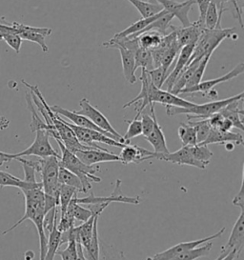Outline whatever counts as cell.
<instances>
[{
    "mask_svg": "<svg viewBox=\"0 0 244 260\" xmlns=\"http://www.w3.org/2000/svg\"><path fill=\"white\" fill-rule=\"evenodd\" d=\"M10 125V120L0 115V131L6 130Z\"/></svg>",
    "mask_w": 244,
    "mask_h": 260,
    "instance_id": "f5cc1de1",
    "label": "cell"
},
{
    "mask_svg": "<svg viewBox=\"0 0 244 260\" xmlns=\"http://www.w3.org/2000/svg\"><path fill=\"white\" fill-rule=\"evenodd\" d=\"M26 102H27V107L30 110L32 114V122H30V131L33 133H36L38 130H45L48 132L50 130L48 125L46 124L45 121L39 117L38 112L36 110V106L34 104V101L32 100L30 93H26Z\"/></svg>",
    "mask_w": 244,
    "mask_h": 260,
    "instance_id": "d6a6232c",
    "label": "cell"
},
{
    "mask_svg": "<svg viewBox=\"0 0 244 260\" xmlns=\"http://www.w3.org/2000/svg\"><path fill=\"white\" fill-rule=\"evenodd\" d=\"M177 133L183 146H195L198 144L197 134H196L195 128L189 125L188 123L187 124L180 123Z\"/></svg>",
    "mask_w": 244,
    "mask_h": 260,
    "instance_id": "f35d334b",
    "label": "cell"
},
{
    "mask_svg": "<svg viewBox=\"0 0 244 260\" xmlns=\"http://www.w3.org/2000/svg\"><path fill=\"white\" fill-rule=\"evenodd\" d=\"M2 39H4V41L7 43L8 45L15 50L16 54H18L20 53V49L22 45V39L19 38V36L15 35V34L8 32V34H3Z\"/></svg>",
    "mask_w": 244,
    "mask_h": 260,
    "instance_id": "7dc6e473",
    "label": "cell"
},
{
    "mask_svg": "<svg viewBox=\"0 0 244 260\" xmlns=\"http://www.w3.org/2000/svg\"><path fill=\"white\" fill-rule=\"evenodd\" d=\"M232 142L235 145H242L243 144V136L238 133L230 132H221L219 130L211 129L209 136L205 140L198 145H210V144H225Z\"/></svg>",
    "mask_w": 244,
    "mask_h": 260,
    "instance_id": "44dd1931",
    "label": "cell"
},
{
    "mask_svg": "<svg viewBox=\"0 0 244 260\" xmlns=\"http://www.w3.org/2000/svg\"><path fill=\"white\" fill-rule=\"evenodd\" d=\"M129 124L126 134L123 136V139L126 142V144H130L131 139L137 138L142 135V127L141 121L138 118H134L132 121H126Z\"/></svg>",
    "mask_w": 244,
    "mask_h": 260,
    "instance_id": "ee69618b",
    "label": "cell"
},
{
    "mask_svg": "<svg viewBox=\"0 0 244 260\" xmlns=\"http://www.w3.org/2000/svg\"><path fill=\"white\" fill-rule=\"evenodd\" d=\"M236 257V251H230V252L223 257V258H221V260H235Z\"/></svg>",
    "mask_w": 244,
    "mask_h": 260,
    "instance_id": "db71d44e",
    "label": "cell"
},
{
    "mask_svg": "<svg viewBox=\"0 0 244 260\" xmlns=\"http://www.w3.org/2000/svg\"><path fill=\"white\" fill-rule=\"evenodd\" d=\"M173 18H174V16H173L172 14L166 12L163 16H160V18H158L156 21H154V22L150 24L149 26H147L144 30L141 31L140 34L144 32V31H155L160 32L162 36H166V35L169 34V31H168L169 30L171 31V29H170L171 24L170 23H171V21L173 20ZM140 34H139V35H140ZM139 35H138V36H139Z\"/></svg>",
    "mask_w": 244,
    "mask_h": 260,
    "instance_id": "1f68e13d",
    "label": "cell"
},
{
    "mask_svg": "<svg viewBox=\"0 0 244 260\" xmlns=\"http://www.w3.org/2000/svg\"><path fill=\"white\" fill-rule=\"evenodd\" d=\"M213 248V242L209 241L204 244L200 245L197 248L189 250L187 252H182L177 254L175 257L169 260H197L200 257L207 256Z\"/></svg>",
    "mask_w": 244,
    "mask_h": 260,
    "instance_id": "f1b7e54d",
    "label": "cell"
},
{
    "mask_svg": "<svg viewBox=\"0 0 244 260\" xmlns=\"http://www.w3.org/2000/svg\"><path fill=\"white\" fill-rule=\"evenodd\" d=\"M55 140L61 150L59 166L78 176L83 184L84 192H88L92 190V182L99 183L101 181L100 177L95 176V174L99 170V167L88 166L84 164L75 153L69 151L68 149L62 144L59 139Z\"/></svg>",
    "mask_w": 244,
    "mask_h": 260,
    "instance_id": "7a4b0ae2",
    "label": "cell"
},
{
    "mask_svg": "<svg viewBox=\"0 0 244 260\" xmlns=\"http://www.w3.org/2000/svg\"><path fill=\"white\" fill-rule=\"evenodd\" d=\"M180 49L181 48L177 44L176 39H175V41L172 43V45L168 48L166 52L163 54V56L161 58V62H160V67H161V69L163 70L165 77H168L169 72H170V67L172 66L173 62L175 61Z\"/></svg>",
    "mask_w": 244,
    "mask_h": 260,
    "instance_id": "836d02e7",
    "label": "cell"
},
{
    "mask_svg": "<svg viewBox=\"0 0 244 260\" xmlns=\"http://www.w3.org/2000/svg\"><path fill=\"white\" fill-rule=\"evenodd\" d=\"M152 151L146 150L139 146L126 144L122 148L121 153L118 155L119 162L124 165L130 163L139 164L144 161L145 157L152 155Z\"/></svg>",
    "mask_w": 244,
    "mask_h": 260,
    "instance_id": "cb8c5ba5",
    "label": "cell"
},
{
    "mask_svg": "<svg viewBox=\"0 0 244 260\" xmlns=\"http://www.w3.org/2000/svg\"><path fill=\"white\" fill-rule=\"evenodd\" d=\"M13 24L17 29V35L20 39L37 43L41 47L44 53L49 52V48L46 44L45 38L52 35L53 30L51 28H38L17 22H13Z\"/></svg>",
    "mask_w": 244,
    "mask_h": 260,
    "instance_id": "4fadbf2b",
    "label": "cell"
},
{
    "mask_svg": "<svg viewBox=\"0 0 244 260\" xmlns=\"http://www.w3.org/2000/svg\"><path fill=\"white\" fill-rule=\"evenodd\" d=\"M196 3L198 5L199 10V18L198 21L204 24V18H205L206 12L209 7V4L211 3L210 0H195Z\"/></svg>",
    "mask_w": 244,
    "mask_h": 260,
    "instance_id": "681fc988",
    "label": "cell"
},
{
    "mask_svg": "<svg viewBox=\"0 0 244 260\" xmlns=\"http://www.w3.org/2000/svg\"><path fill=\"white\" fill-rule=\"evenodd\" d=\"M79 106H80V110L76 112V114L88 117L92 122L94 123L95 125H97L101 130L105 131L107 133L111 134L112 136H114L118 142L126 144V142L123 139V137L114 130L112 124L109 122V120L107 119L106 116L103 115L100 111H99L97 108L94 107L89 100L87 99H82L79 101Z\"/></svg>",
    "mask_w": 244,
    "mask_h": 260,
    "instance_id": "ba28073f",
    "label": "cell"
},
{
    "mask_svg": "<svg viewBox=\"0 0 244 260\" xmlns=\"http://www.w3.org/2000/svg\"><path fill=\"white\" fill-rule=\"evenodd\" d=\"M165 13H166V11L162 10V11H160V13H158L154 16H149V17H146V18H141L140 20H138L137 22L130 25L129 27L126 28L125 30L114 35L113 39H124V38H127V37L137 38V37H138V35L143 31L147 26H149L154 21H156L158 18H160V16H163Z\"/></svg>",
    "mask_w": 244,
    "mask_h": 260,
    "instance_id": "d4e9b609",
    "label": "cell"
},
{
    "mask_svg": "<svg viewBox=\"0 0 244 260\" xmlns=\"http://www.w3.org/2000/svg\"><path fill=\"white\" fill-rule=\"evenodd\" d=\"M111 48L119 51V54L121 56L122 69L124 77L130 84H135L137 81L135 68V52L119 45H114Z\"/></svg>",
    "mask_w": 244,
    "mask_h": 260,
    "instance_id": "603a6c76",
    "label": "cell"
},
{
    "mask_svg": "<svg viewBox=\"0 0 244 260\" xmlns=\"http://www.w3.org/2000/svg\"><path fill=\"white\" fill-rule=\"evenodd\" d=\"M149 102H150V105L160 103L164 106H175V107L180 108H190L195 105L194 102L181 99L178 95L173 94L172 92L159 89L152 83L150 85V90H149Z\"/></svg>",
    "mask_w": 244,
    "mask_h": 260,
    "instance_id": "5bb4252c",
    "label": "cell"
},
{
    "mask_svg": "<svg viewBox=\"0 0 244 260\" xmlns=\"http://www.w3.org/2000/svg\"><path fill=\"white\" fill-rule=\"evenodd\" d=\"M210 1L216 5V7L218 9V12H219V16L221 19L223 13L228 11L227 4L229 3V0H210Z\"/></svg>",
    "mask_w": 244,
    "mask_h": 260,
    "instance_id": "f907efd6",
    "label": "cell"
},
{
    "mask_svg": "<svg viewBox=\"0 0 244 260\" xmlns=\"http://www.w3.org/2000/svg\"><path fill=\"white\" fill-rule=\"evenodd\" d=\"M147 141L154 148V153H168L167 143H166V138L163 134L162 128L160 127V124L158 122L157 116L155 118V123L152 130L147 137H146Z\"/></svg>",
    "mask_w": 244,
    "mask_h": 260,
    "instance_id": "4316f807",
    "label": "cell"
},
{
    "mask_svg": "<svg viewBox=\"0 0 244 260\" xmlns=\"http://www.w3.org/2000/svg\"><path fill=\"white\" fill-rule=\"evenodd\" d=\"M151 159H159V160L172 162L178 165H188L196 168L205 170L199 162L195 159L193 153H192V146H182L179 150L175 153H152V155L145 157L144 161L151 160Z\"/></svg>",
    "mask_w": 244,
    "mask_h": 260,
    "instance_id": "8fae6325",
    "label": "cell"
},
{
    "mask_svg": "<svg viewBox=\"0 0 244 260\" xmlns=\"http://www.w3.org/2000/svg\"><path fill=\"white\" fill-rule=\"evenodd\" d=\"M41 182H38L36 184H30L24 181L16 176L9 174L7 172L0 171V188L3 187H15L19 188L20 190H26V189H32L36 188L38 186H41Z\"/></svg>",
    "mask_w": 244,
    "mask_h": 260,
    "instance_id": "83f0119b",
    "label": "cell"
},
{
    "mask_svg": "<svg viewBox=\"0 0 244 260\" xmlns=\"http://www.w3.org/2000/svg\"><path fill=\"white\" fill-rule=\"evenodd\" d=\"M226 228L223 227L222 229L220 230L219 232H217L216 234H214L210 237H204V238H201V239H198V240H193V241H186V242H181V243H178V244L175 245L171 248H169L167 250L163 251V252H158L156 253L155 255L148 257L146 260H169L173 257L176 256L177 254L179 253H182L184 252H187L189 250H193L195 248H197L200 245L204 244L206 242H209V241H212L216 238H219L221 237L224 232H225Z\"/></svg>",
    "mask_w": 244,
    "mask_h": 260,
    "instance_id": "30bf717a",
    "label": "cell"
},
{
    "mask_svg": "<svg viewBox=\"0 0 244 260\" xmlns=\"http://www.w3.org/2000/svg\"><path fill=\"white\" fill-rule=\"evenodd\" d=\"M243 92H241L235 96H231L228 99L221 100H215L211 102H207L203 104H196L190 108L175 107V106H165L166 113L169 116L174 115H187L188 120L194 119H206L211 115L219 113L223 108L226 107L228 104L236 100H242Z\"/></svg>",
    "mask_w": 244,
    "mask_h": 260,
    "instance_id": "277c9868",
    "label": "cell"
},
{
    "mask_svg": "<svg viewBox=\"0 0 244 260\" xmlns=\"http://www.w3.org/2000/svg\"><path fill=\"white\" fill-rule=\"evenodd\" d=\"M221 19L219 16L218 9L214 3H210L209 7L206 12L205 18H204V26L207 30H214L219 29L221 27Z\"/></svg>",
    "mask_w": 244,
    "mask_h": 260,
    "instance_id": "b9f144b4",
    "label": "cell"
},
{
    "mask_svg": "<svg viewBox=\"0 0 244 260\" xmlns=\"http://www.w3.org/2000/svg\"><path fill=\"white\" fill-rule=\"evenodd\" d=\"M135 68L137 71L138 68L150 71L154 69L152 54L151 51L138 47L135 52Z\"/></svg>",
    "mask_w": 244,
    "mask_h": 260,
    "instance_id": "d590c367",
    "label": "cell"
},
{
    "mask_svg": "<svg viewBox=\"0 0 244 260\" xmlns=\"http://www.w3.org/2000/svg\"><path fill=\"white\" fill-rule=\"evenodd\" d=\"M157 2L163 10L176 17L182 24V27L190 26L189 13L193 5L196 3L195 0H186L184 2H178L175 0H157Z\"/></svg>",
    "mask_w": 244,
    "mask_h": 260,
    "instance_id": "9a60e30c",
    "label": "cell"
},
{
    "mask_svg": "<svg viewBox=\"0 0 244 260\" xmlns=\"http://www.w3.org/2000/svg\"><path fill=\"white\" fill-rule=\"evenodd\" d=\"M13 159H15L14 154H10V153H0V166H2L6 162L13 160Z\"/></svg>",
    "mask_w": 244,
    "mask_h": 260,
    "instance_id": "816d5d0a",
    "label": "cell"
},
{
    "mask_svg": "<svg viewBox=\"0 0 244 260\" xmlns=\"http://www.w3.org/2000/svg\"><path fill=\"white\" fill-rule=\"evenodd\" d=\"M77 193H78V191L75 188L60 184L59 194H58V207L60 210V215L65 214L71 200Z\"/></svg>",
    "mask_w": 244,
    "mask_h": 260,
    "instance_id": "74e56055",
    "label": "cell"
},
{
    "mask_svg": "<svg viewBox=\"0 0 244 260\" xmlns=\"http://www.w3.org/2000/svg\"><path fill=\"white\" fill-rule=\"evenodd\" d=\"M233 204L240 209V212H244V176L242 175V180L239 191L236 194L233 199Z\"/></svg>",
    "mask_w": 244,
    "mask_h": 260,
    "instance_id": "c3c4849f",
    "label": "cell"
},
{
    "mask_svg": "<svg viewBox=\"0 0 244 260\" xmlns=\"http://www.w3.org/2000/svg\"><path fill=\"white\" fill-rule=\"evenodd\" d=\"M244 246V212H240L238 218L231 232L227 243L222 246L221 252L236 251V256L239 257Z\"/></svg>",
    "mask_w": 244,
    "mask_h": 260,
    "instance_id": "e0dca14e",
    "label": "cell"
},
{
    "mask_svg": "<svg viewBox=\"0 0 244 260\" xmlns=\"http://www.w3.org/2000/svg\"><path fill=\"white\" fill-rule=\"evenodd\" d=\"M244 72V64L240 63L238 65H236V67L232 71H230L227 74L223 75L220 77H217L215 79H210V80H206V81H201L199 84L196 85L194 87L190 88H184L182 89L178 94L180 93H195V92H201L203 94H206L210 91H212L214 88L217 85L221 84L223 82H227L229 80H232L234 78L242 75Z\"/></svg>",
    "mask_w": 244,
    "mask_h": 260,
    "instance_id": "7c38bea8",
    "label": "cell"
},
{
    "mask_svg": "<svg viewBox=\"0 0 244 260\" xmlns=\"http://www.w3.org/2000/svg\"><path fill=\"white\" fill-rule=\"evenodd\" d=\"M148 3H151V4H158L157 0H147Z\"/></svg>",
    "mask_w": 244,
    "mask_h": 260,
    "instance_id": "6f0895ef",
    "label": "cell"
},
{
    "mask_svg": "<svg viewBox=\"0 0 244 260\" xmlns=\"http://www.w3.org/2000/svg\"><path fill=\"white\" fill-rule=\"evenodd\" d=\"M66 123L68 124L69 127H71L72 130L74 131L78 141L83 145L92 147L94 149H99V150H106V149L101 148L97 143H104L107 145L114 146V147H118V148H123L124 146L126 145V144H123V143L114 140L113 138H109L108 136L100 133L99 131L81 128V127L76 126L68 121H66Z\"/></svg>",
    "mask_w": 244,
    "mask_h": 260,
    "instance_id": "8992f818",
    "label": "cell"
},
{
    "mask_svg": "<svg viewBox=\"0 0 244 260\" xmlns=\"http://www.w3.org/2000/svg\"><path fill=\"white\" fill-rule=\"evenodd\" d=\"M211 56H212V54H208V55L204 56V57L199 61L198 67L194 71V73H193V75H192V77H191L190 79H189L188 83L186 84L185 88L194 87V86L199 84V83L201 82L202 77H203V75H204V73H205L207 65H208V63H209V60H210Z\"/></svg>",
    "mask_w": 244,
    "mask_h": 260,
    "instance_id": "7bdbcfd3",
    "label": "cell"
},
{
    "mask_svg": "<svg viewBox=\"0 0 244 260\" xmlns=\"http://www.w3.org/2000/svg\"><path fill=\"white\" fill-rule=\"evenodd\" d=\"M2 37H3V35H2V32L0 31V39H2Z\"/></svg>",
    "mask_w": 244,
    "mask_h": 260,
    "instance_id": "680465c9",
    "label": "cell"
},
{
    "mask_svg": "<svg viewBox=\"0 0 244 260\" xmlns=\"http://www.w3.org/2000/svg\"><path fill=\"white\" fill-rule=\"evenodd\" d=\"M58 181L60 184L75 188L78 192H84L83 184L79 179V177L60 166L58 172Z\"/></svg>",
    "mask_w": 244,
    "mask_h": 260,
    "instance_id": "e575fe53",
    "label": "cell"
},
{
    "mask_svg": "<svg viewBox=\"0 0 244 260\" xmlns=\"http://www.w3.org/2000/svg\"><path fill=\"white\" fill-rule=\"evenodd\" d=\"M3 153V152H0V153Z\"/></svg>",
    "mask_w": 244,
    "mask_h": 260,
    "instance_id": "94428289",
    "label": "cell"
},
{
    "mask_svg": "<svg viewBox=\"0 0 244 260\" xmlns=\"http://www.w3.org/2000/svg\"><path fill=\"white\" fill-rule=\"evenodd\" d=\"M61 233L57 230V223L54 224L53 230L49 233L47 241V251L44 260H53L60 247Z\"/></svg>",
    "mask_w": 244,
    "mask_h": 260,
    "instance_id": "f546056e",
    "label": "cell"
},
{
    "mask_svg": "<svg viewBox=\"0 0 244 260\" xmlns=\"http://www.w3.org/2000/svg\"><path fill=\"white\" fill-rule=\"evenodd\" d=\"M164 36H162L160 32L155 31H144L140 34L137 37L138 45L143 49L152 51V49L160 46L162 39Z\"/></svg>",
    "mask_w": 244,
    "mask_h": 260,
    "instance_id": "4dcf8cb0",
    "label": "cell"
},
{
    "mask_svg": "<svg viewBox=\"0 0 244 260\" xmlns=\"http://www.w3.org/2000/svg\"><path fill=\"white\" fill-rule=\"evenodd\" d=\"M57 253L61 256L62 260H75L76 258V239L72 238L68 242L66 249L62 251H57Z\"/></svg>",
    "mask_w": 244,
    "mask_h": 260,
    "instance_id": "bcb514c9",
    "label": "cell"
},
{
    "mask_svg": "<svg viewBox=\"0 0 244 260\" xmlns=\"http://www.w3.org/2000/svg\"><path fill=\"white\" fill-rule=\"evenodd\" d=\"M67 211L74 216L75 220L81 222L87 221L94 214L89 208H85L81 204L76 203V201L74 200V198L71 200L68 208H67Z\"/></svg>",
    "mask_w": 244,
    "mask_h": 260,
    "instance_id": "ab89813d",
    "label": "cell"
},
{
    "mask_svg": "<svg viewBox=\"0 0 244 260\" xmlns=\"http://www.w3.org/2000/svg\"><path fill=\"white\" fill-rule=\"evenodd\" d=\"M35 155L39 158H46L54 156L60 158V155L54 150L50 143V135L45 130H38L36 132V138L32 145L29 146L20 153H15L14 157H25Z\"/></svg>",
    "mask_w": 244,
    "mask_h": 260,
    "instance_id": "52a82bcc",
    "label": "cell"
},
{
    "mask_svg": "<svg viewBox=\"0 0 244 260\" xmlns=\"http://www.w3.org/2000/svg\"><path fill=\"white\" fill-rule=\"evenodd\" d=\"M97 215H100V214H94L87 221L83 222L81 225L76 226V227L75 226L73 228L76 242L81 245L83 247V249H87L91 242L94 222H95V217Z\"/></svg>",
    "mask_w": 244,
    "mask_h": 260,
    "instance_id": "484cf974",
    "label": "cell"
},
{
    "mask_svg": "<svg viewBox=\"0 0 244 260\" xmlns=\"http://www.w3.org/2000/svg\"><path fill=\"white\" fill-rule=\"evenodd\" d=\"M170 29L175 32L176 42L180 48H182L186 45L196 44L200 35L204 31L205 26L204 24L197 20L196 22L191 23L188 27H175L171 25Z\"/></svg>",
    "mask_w": 244,
    "mask_h": 260,
    "instance_id": "2e32d148",
    "label": "cell"
},
{
    "mask_svg": "<svg viewBox=\"0 0 244 260\" xmlns=\"http://www.w3.org/2000/svg\"><path fill=\"white\" fill-rule=\"evenodd\" d=\"M58 172H59V158L50 156L46 158H41V168L39 174L42 178V189L47 196L53 197L58 200L59 186L58 181Z\"/></svg>",
    "mask_w": 244,
    "mask_h": 260,
    "instance_id": "5b68a950",
    "label": "cell"
},
{
    "mask_svg": "<svg viewBox=\"0 0 244 260\" xmlns=\"http://www.w3.org/2000/svg\"><path fill=\"white\" fill-rule=\"evenodd\" d=\"M147 73L151 78L152 84L155 85L157 88L161 89L165 79H166L165 75L163 73V70L161 69V67H158V68H154V69L150 70V71H147Z\"/></svg>",
    "mask_w": 244,
    "mask_h": 260,
    "instance_id": "f6af8a7d",
    "label": "cell"
},
{
    "mask_svg": "<svg viewBox=\"0 0 244 260\" xmlns=\"http://www.w3.org/2000/svg\"><path fill=\"white\" fill-rule=\"evenodd\" d=\"M230 1H236V0H229V2H230Z\"/></svg>",
    "mask_w": 244,
    "mask_h": 260,
    "instance_id": "91938a15",
    "label": "cell"
},
{
    "mask_svg": "<svg viewBox=\"0 0 244 260\" xmlns=\"http://www.w3.org/2000/svg\"><path fill=\"white\" fill-rule=\"evenodd\" d=\"M120 185H121V180L117 179L116 183H115V188L114 191L112 192L111 196L109 197H96L93 192L89 193L88 197L80 199L76 194L74 197V200L78 204H86V205H90V204H101V203H112V202H121V203H127V204H134L137 205L140 203V199L139 198H130L127 196H124L121 190H120Z\"/></svg>",
    "mask_w": 244,
    "mask_h": 260,
    "instance_id": "9c48e42d",
    "label": "cell"
},
{
    "mask_svg": "<svg viewBox=\"0 0 244 260\" xmlns=\"http://www.w3.org/2000/svg\"><path fill=\"white\" fill-rule=\"evenodd\" d=\"M188 124L195 128L196 134H197L198 144L202 143L209 136V133L211 131V126L209 124L208 118L198 119V120H188Z\"/></svg>",
    "mask_w": 244,
    "mask_h": 260,
    "instance_id": "60d3db41",
    "label": "cell"
},
{
    "mask_svg": "<svg viewBox=\"0 0 244 260\" xmlns=\"http://www.w3.org/2000/svg\"><path fill=\"white\" fill-rule=\"evenodd\" d=\"M75 260H77V257H76V259H75Z\"/></svg>",
    "mask_w": 244,
    "mask_h": 260,
    "instance_id": "6125c7cd",
    "label": "cell"
},
{
    "mask_svg": "<svg viewBox=\"0 0 244 260\" xmlns=\"http://www.w3.org/2000/svg\"><path fill=\"white\" fill-rule=\"evenodd\" d=\"M224 145H225V149H226V151H228V152H232V151H234V149H235V147H236V145H235L234 143H232V142L225 143Z\"/></svg>",
    "mask_w": 244,
    "mask_h": 260,
    "instance_id": "11a10c76",
    "label": "cell"
},
{
    "mask_svg": "<svg viewBox=\"0 0 244 260\" xmlns=\"http://www.w3.org/2000/svg\"><path fill=\"white\" fill-rule=\"evenodd\" d=\"M242 100H236L231 102L226 107L223 108L220 111L221 115L231 121L233 128H236L238 130L243 132V115L244 112L242 109Z\"/></svg>",
    "mask_w": 244,
    "mask_h": 260,
    "instance_id": "7402d4cb",
    "label": "cell"
},
{
    "mask_svg": "<svg viewBox=\"0 0 244 260\" xmlns=\"http://www.w3.org/2000/svg\"><path fill=\"white\" fill-rule=\"evenodd\" d=\"M128 1L139 12L142 18L154 16L163 10L160 4H151L144 0H128Z\"/></svg>",
    "mask_w": 244,
    "mask_h": 260,
    "instance_id": "8d00e7d4",
    "label": "cell"
},
{
    "mask_svg": "<svg viewBox=\"0 0 244 260\" xmlns=\"http://www.w3.org/2000/svg\"><path fill=\"white\" fill-rule=\"evenodd\" d=\"M233 37H235L236 39L238 37L236 34V28H219L214 30L204 29L195 45L187 66L191 62L200 61L206 55L213 54L215 50L220 46V44L224 39H231Z\"/></svg>",
    "mask_w": 244,
    "mask_h": 260,
    "instance_id": "3957f363",
    "label": "cell"
},
{
    "mask_svg": "<svg viewBox=\"0 0 244 260\" xmlns=\"http://www.w3.org/2000/svg\"><path fill=\"white\" fill-rule=\"evenodd\" d=\"M50 108H51L52 112H53L54 114L63 116L64 118L70 120L71 121L70 123H72V124H74L76 126L81 127V128H86V129H90V130L99 131L100 133L108 136L109 138H113L114 140H116L114 136H112L111 134L107 133L105 131L101 130L97 125H95L94 123L92 122L88 117H86L84 115H78V114H76V112L69 111L67 109H64V108L60 107L58 105H53V106Z\"/></svg>",
    "mask_w": 244,
    "mask_h": 260,
    "instance_id": "ac0fdd59",
    "label": "cell"
},
{
    "mask_svg": "<svg viewBox=\"0 0 244 260\" xmlns=\"http://www.w3.org/2000/svg\"><path fill=\"white\" fill-rule=\"evenodd\" d=\"M196 44H190V45H186L182 47L179 51V53L177 54V59L175 63L174 68L172 70V72L168 75L163 85L166 86V90L167 92H171L173 86L175 84V79L179 76V74L182 72L183 69L187 66L188 61L190 59L191 55L193 54L194 48Z\"/></svg>",
    "mask_w": 244,
    "mask_h": 260,
    "instance_id": "ffe728a7",
    "label": "cell"
},
{
    "mask_svg": "<svg viewBox=\"0 0 244 260\" xmlns=\"http://www.w3.org/2000/svg\"><path fill=\"white\" fill-rule=\"evenodd\" d=\"M25 198V213L22 217L14 224L11 228L2 233V235H7L8 233L14 231L23 222L30 220L35 224L38 230L40 248V260H44L47 251L48 238L44 230V217H45V193L42 189V185L32 189L21 190Z\"/></svg>",
    "mask_w": 244,
    "mask_h": 260,
    "instance_id": "6da1fadb",
    "label": "cell"
},
{
    "mask_svg": "<svg viewBox=\"0 0 244 260\" xmlns=\"http://www.w3.org/2000/svg\"><path fill=\"white\" fill-rule=\"evenodd\" d=\"M228 252L229 251H226V252H221V254H220V255H219V256H218V257H217L215 260H221V258H223V257H224Z\"/></svg>",
    "mask_w": 244,
    "mask_h": 260,
    "instance_id": "9f6ffc18",
    "label": "cell"
},
{
    "mask_svg": "<svg viewBox=\"0 0 244 260\" xmlns=\"http://www.w3.org/2000/svg\"><path fill=\"white\" fill-rule=\"evenodd\" d=\"M76 156L88 166H93L98 163L104 162H119V156L113 153H110L108 150H78L75 152Z\"/></svg>",
    "mask_w": 244,
    "mask_h": 260,
    "instance_id": "d6986e66",
    "label": "cell"
}]
</instances>
